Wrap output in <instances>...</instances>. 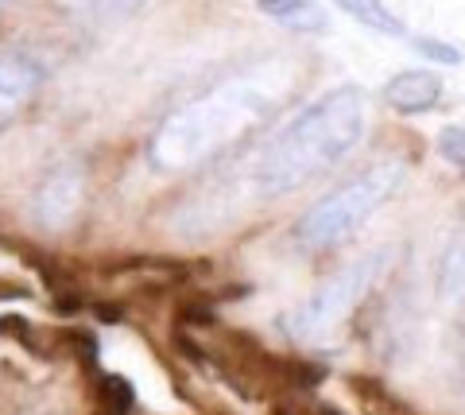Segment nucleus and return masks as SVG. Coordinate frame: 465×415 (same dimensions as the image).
Returning a JSON list of instances; mask_svg holds the SVG:
<instances>
[{
	"label": "nucleus",
	"mask_w": 465,
	"mask_h": 415,
	"mask_svg": "<svg viewBox=\"0 0 465 415\" xmlns=\"http://www.w3.org/2000/svg\"><path fill=\"white\" fill-rule=\"evenodd\" d=\"M439 152L450 160V167H461L465 163V148H461V124L454 128H442V136H439Z\"/></svg>",
	"instance_id": "4468645a"
},
{
	"label": "nucleus",
	"mask_w": 465,
	"mask_h": 415,
	"mask_svg": "<svg viewBox=\"0 0 465 415\" xmlns=\"http://www.w3.org/2000/svg\"><path fill=\"white\" fill-rule=\"evenodd\" d=\"M43 82V66L27 54H5L0 59V133L27 109Z\"/></svg>",
	"instance_id": "0eeeda50"
},
{
	"label": "nucleus",
	"mask_w": 465,
	"mask_h": 415,
	"mask_svg": "<svg viewBox=\"0 0 465 415\" xmlns=\"http://www.w3.org/2000/svg\"><path fill=\"white\" fill-rule=\"evenodd\" d=\"M384 261H388V249H372V252L361 256V261H349L345 268H338L326 283H318V288L291 311V319H287L291 338L295 341H322L330 331H338L349 314H353V307L369 295Z\"/></svg>",
	"instance_id": "39448f33"
},
{
	"label": "nucleus",
	"mask_w": 465,
	"mask_h": 415,
	"mask_svg": "<svg viewBox=\"0 0 465 415\" xmlns=\"http://www.w3.org/2000/svg\"><path fill=\"white\" fill-rule=\"evenodd\" d=\"M0 5H5V0H0Z\"/></svg>",
	"instance_id": "dca6fc26"
},
{
	"label": "nucleus",
	"mask_w": 465,
	"mask_h": 415,
	"mask_svg": "<svg viewBox=\"0 0 465 415\" xmlns=\"http://www.w3.org/2000/svg\"><path fill=\"white\" fill-rule=\"evenodd\" d=\"M133 384H128L124 377H116V373H109V377H101V404H105V411L109 415H128L133 411Z\"/></svg>",
	"instance_id": "f8f14e48"
},
{
	"label": "nucleus",
	"mask_w": 465,
	"mask_h": 415,
	"mask_svg": "<svg viewBox=\"0 0 465 415\" xmlns=\"http://www.w3.org/2000/svg\"><path fill=\"white\" fill-rule=\"evenodd\" d=\"M275 415H345V411H338L333 404H322V400H280Z\"/></svg>",
	"instance_id": "ddd939ff"
},
{
	"label": "nucleus",
	"mask_w": 465,
	"mask_h": 415,
	"mask_svg": "<svg viewBox=\"0 0 465 415\" xmlns=\"http://www.w3.org/2000/svg\"><path fill=\"white\" fill-rule=\"evenodd\" d=\"M287 94V70H252L237 74L210 94L186 102L155 128L152 163L159 171H186L217 160L237 140L252 136L280 109Z\"/></svg>",
	"instance_id": "f257e3e1"
},
{
	"label": "nucleus",
	"mask_w": 465,
	"mask_h": 415,
	"mask_svg": "<svg viewBox=\"0 0 465 415\" xmlns=\"http://www.w3.org/2000/svg\"><path fill=\"white\" fill-rule=\"evenodd\" d=\"M186 350H194V361H213L222 369V377L241 389L249 400H272L280 392H299V389H314L322 380V369L302 361V357H275L264 350L252 334L232 331V334H217V341H183Z\"/></svg>",
	"instance_id": "20e7f679"
},
{
	"label": "nucleus",
	"mask_w": 465,
	"mask_h": 415,
	"mask_svg": "<svg viewBox=\"0 0 465 415\" xmlns=\"http://www.w3.org/2000/svg\"><path fill=\"white\" fill-rule=\"evenodd\" d=\"M78 206H82V171L74 163L54 167L51 175H47V183L39 187V198H35V218H39V225L63 229L78 213Z\"/></svg>",
	"instance_id": "423d86ee"
},
{
	"label": "nucleus",
	"mask_w": 465,
	"mask_h": 415,
	"mask_svg": "<svg viewBox=\"0 0 465 415\" xmlns=\"http://www.w3.org/2000/svg\"><path fill=\"white\" fill-rule=\"evenodd\" d=\"M82 12L97 24H116V20H128L148 5V0H78Z\"/></svg>",
	"instance_id": "9b49d317"
},
{
	"label": "nucleus",
	"mask_w": 465,
	"mask_h": 415,
	"mask_svg": "<svg viewBox=\"0 0 465 415\" xmlns=\"http://www.w3.org/2000/svg\"><path fill=\"white\" fill-rule=\"evenodd\" d=\"M365 124H369V105H365V90H357V85H338L318 102L302 105L252 155L249 183L256 198H283L291 191H302L314 179H322L330 167H338L361 144Z\"/></svg>",
	"instance_id": "f03ea898"
},
{
	"label": "nucleus",
	"mask_w": 465,
	"mask_h": 415,
	"mask_svg": "<svg viewBox=\"0 0 465 415\" xmlns=\"http://www.w3.org/2000/svg\"><path fill=\"white\" fill-rule=\"evenodd\" d=\"M415 47L434 54V59H442V63H461V54L454 47H439V39H415Z\"/></svg>",
	"instance_id": "2eb2a0df"
},
{
	"label": "nucleus",
	"mask_w": 465,
	"mask_h": 415,
	"mask_svg": "<svg viewBox=\"0 0 465 415\" xmlns=\"http://www.w3.org/2000/svg\"><path fill=\"white\" fill-rule=\"evenodd\" d=\"M384 102L411 117V113H430L442 102V78L430 74V70H403L384 85Z\"/></svg>",
	"instance_id": "6e6552de"
},
{
	"label": "nucleus",
	"mask_w": 465,
	"mask_h": 415,
	"mask_svg": "<svg viewBox=\"0 0 465 415\" xmlns=\"http://www.w3.org/2000/svg\"><path fill=\"white\" fill-rule=\"evenodd\" d=\"M407 179V163L403 160H384L372 163L369 171H361L357 179L341 183L338 191H330L322 203H314L295 225V245L302 252H326L338 249L341 241H349L361 225L381 206H388L396 191Z\"/></svg>",
	"instance_id": "7ed1b4c3"
},
{
	"label": "nucleus",
	"mask_w": 465,
	"mask_h": 415,
	"mask_svg": "<svg viewBox=\"0 0 465 415\" xmlns=\"http://www.w3.org/2000/svg\"><path fill=\"white\" fill-rule=\"evenodd\" d=\"M345 16H353L357 24L372 27V32H384V35H403V24L391 16L384 0H333Z\"/></svg>",
	"instance_id": "9d476101"
},
{
	"label": "nucleus",
	"mask_w": 465,
	"mask_h": 415,
	"mask_svg": "<svg viewBox=\"0 0 465 415\" xmlns=\"http://www.w3.org/2000/svg\"><path fill=\"white\" fill-rule=\"evenodd\" d=\"M256 5L268 20L283 24L287 32H295V35H322L330 27L326 8L318 5V0H256Z\"/></svg>",
	"instance_id": "1a4fd4ad"
}]
</instances>
